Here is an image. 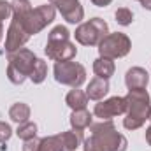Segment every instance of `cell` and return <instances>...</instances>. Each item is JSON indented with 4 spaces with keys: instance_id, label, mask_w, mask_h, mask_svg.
I'll list each match as a JSON object with an SVG mask.
<instances>
[{
    "instance_id": "cell-1",
    "label": "cell",
    "mask_w": 151,
    "mask_h": 151,
    "mask_svg": "<svg viewBox=\"0 0 151 151\" xmlns=\"http://www.w3.org/2000/svg\"><path fill=\"white\" fill-rule=\"evenodd\" d=\"M12 19L19 21V25L27 30L28 35H35L44 30L49 23H53L56 9L53 4H42L32 7L28 0H12Z\"/></svg>"
},
{
    "instance_id": "cell-2",
    "label": "cell",
    "mask_w": 151,
    "mask_h": 151,
    "mask_svg": "<svg viewBox=\"0 0 151 151\" xmlns=\"http://www.w3.org/2000/svg\"><path fill=\"white\" fill-rule=\"evenodd\" d=\"M91 135L83 141L84 151H127L128 141L118 132L111 119H102L90 125Z\"/></svg>"
},
{
    "instance_id": "cell-3",
    "label": "cell",
    "mask_w": 151,
    "mask_h": 151,
    "mask_svg": "<svg viewBox=\"0 0 151 151\" xmlns=\"http://www.w3.org/2000/svg\"><path fill=\"white\" fill-rule=\"evenodd\" d=\"M125 99H127V116L123 119V127L127 130H137L146 123V119H150V113H151L150 93L146 91V88L128 90Z\"/></svg>"
},
{
    "instance_id": "cell-4",
    "label": "cell",
    "mask_w": 151,
    "mask_h": 151,
    "mask_svg": "<svg viewBox=\"0 0 151 151\" xmlns=\"http://www.w3.org/2000/svg\"><path fill=\"white\" fill-rule=\"evenodd\" d=\"M44 51L47 58L55 62H67L74 58L77 55V47L74 42H70V32L67 30V27L58 25L49 32Z\"/></svg>"
},
{
    "instance_id": "cell-5",
    "label": "cell",
    "mask_w": 151,
    "mask_h": 151,
    "mask_svg": "<svg viewBox=\"0 0 151 151\" xmlns=\"http://www.w3.org/2000/svg\"><path fill=\"white\" fill-rule=\"evenodd\" d=\"M7 79L12 84H23L25 79H28L32 74L37 56L34 55V51L21 47L18 51L7 53Z\"/></svg>"
},
{
    "instance_id": "cell-6",
    "label": "cell",
    "mask_w": 151,
    "mask_h": 151,
    "mask_svg": "<svg viewBox=\"0 0 151 151\" xmlns=\"http://www.w3.org/2000/svg\"><path fill=\"white\" fill-rule=\"evenodd\" d=\"M107 34H109V25L102 18H91L76 28L74 37L83 46H99Z\"/></svg>"
},
{
    "instance_id": "cell-7",
    "label": "cell",
    "mask_w": 151,
    "mask_h": 151,
    "mask_svg": "<svg viewBox=\"0 0 151 151\" xmlns=\"http://www.w3.org/2000/svg\"><path fill=\"white\" fill-rule=\"evenodd\" d=\"M55 79L60 83V84H65V86H72V88H79L84 81H86V69L72 60H67V62H56L55 63Z\"/></svg>"
},
{
    "instance_id": "cell-8",
    "label": "cell",
    "mask_w": 151,
    "mask_h": 151,
    "mask_svg": "<svg viewBox=\"0 0 151 151\" xmlns=\"http://www.w3.org/2000/svg\"><path fill=\"white\" fill-rule=\"evenodd\" d=\"M132 49V42L127 34L121 32H114V34H107L106 37L100 40L99 44V53L104 58H123L130 53Z\"/></svg>"
},
{
    "instance_id": "cell-9",
    "label": "cell",
    "mask_w": 151,
    "mask_h": 151,
    "mask_svg": "<svg viewBox=\"0 0 151 151\" xmlns=\"http://www.w3.org/2000/svg\"><path fill=\"white\" fill-rule=\"evenodd\" d=\"M127 113V99L125 97H111L107 100H99L95 104L93 114L100 119H113L114 116Z\"/></svg>"
},
{
    "instance_id": "cell-10",
    "label": "cell",
    "mask_w": 151,
    "mask_h": 151,
    "mask_svg": "<svg viewBox=\"0 0 151 151\" xmlns=\"http://www.w3.org/2000/svg\"><path fill=\"white\" fill-rule=\"evenodd\" d=\"M49 4H53L55 9L60 11V14L67 23L76 25L81 23V19L84 18V9L79 0H49Z\"/></svg>"
},
{
    "instance_id": "cell-11",
    "label": "cell",
    "mask_w": 151,
    "mask_h": 151,
    "mask_svg": "<svg viewBox=\"0 0 151 151\" xmlns=\"http://www.w3.org/2000/svg\"><path fill=\"white\" fill-rule=\"evenodd\" d=\"M30 35L27 34V30L19 25V21L16 19H11V25L7 28V35H5V51L7 53H12V51H18L21 49L27 42H28Z\"/></svg>"
},
{
    "instance_id": "cell-12",
    "label": "cell",
    "mask_w": 151,
    "mask_h": 151,
    "mask_svg": "<svg viewBox=\"0 0 151 151\" xmlns=\"http://www.w3.org/2000/svg\"><path fill=\"white\" fill-rule=\"evenodd\" d=\"M150 83V74L142 67H132L125 74V84L128 90H137V88H146Z\"/></svg>"
},
{
    "instance_id": "cell-13",
    "label": "cell",
    "mask_w": 151,
    "mask_h": 151,
    "mask_svg": "<svg viewBox=\"0 0 151 151\" xmlns=\"http://www.w3.org/2000/svg\"><path fill=\"white\" fill-rule=\"evenodd\" d=\"M107 93H109V81L107 79L93 77L86 86V97L90 100H102Z\"/></svg>"
},
{
    "instance_id": "cell-14",
    "label": "cell",
    "mask_w": 151,
    "mask_h": 151,
    "mask_svg": "<svg viewBox=\"0 0 151 151\" xmlns=\"http://www.w3.org/2000/svg\"><path fill=\"white\" fill-rule=\"evenodd\" d=\"M65 104L72 109V111H79V109H86L88 106V97H86V91L74 88L67 93L65 97Z\"/></svg>"
},
{
    "instance_id": "cell-15",
    "label": "cell",
    "mask_w": 151,
    "mask_h": 151,
    "mask_svg": "<svg viewBox=\"0 0 151 151\" xmlns=\"http://www.w3.org/2000/svg\"><path fill=\"white\" fill-rule=\"evenodd\" d=\"M114 62L111 58H104V56H99L95 62H93V72L97 77H100V79H107L109 81V77L114 74Z\"/></svg>"
},
{
    "instance_id": "cell-16",
    "label": "cell",
    "mask_w": 151,
    "mask_h": 151,
    "mask_svg": "<svg viewBox=\"0 0 151 151\" xmlns=\"http://www.w3.org/2000/svg\"><path fill=\"white\" fill-rule=\"evenodd\" d=\"M91 113L90 111H86V109H79V111H72L70 114V118H69V121H70V127H72V130H84V128H88L90 125H91Z\"/></svg>"
},
{
    "instance_id": "cell-17",
    "label": "cell",
    "mask_w": 151,
    "mask_h": 151,
    "mask_svg": "<svg viewBox=\"0 0 151 151\" xmlns=\"http://www.w3.org/2000/svg\"><path fill=\"white\" fill-rule=\"evenodd\" d=\"M58 135H60V139H62V144H63L65 151H76L77 146L84 141L81 130H67V132H62V134H58Z\"/></svg>"
},
{
    "instance_id": "cell-18",
    "label": "cell",
    "mask_w": 151,
    "mask_h": 151,
    "mask_svg": "<svg viewBox=\"0 0 151 151\" xmlns=\"http://www.w3.org/2000/svg\"><path fill=\"white\" fill-rule=\"evenodd\" d=\"M9 118H11L14 123H18V125L28 121V118H30V107H28V104H25V102H16V104H12L11 109H9Z\"/></svg>"
},
{
    "instance_id": "cell-19",
    "label": "cell",
    "mask_w": 151,
    "mask_h": 151,
    "mask_svg": "<svg viewBox=\"0 0 151 151\" xmlns=\"http://www.w3.org/2000/svg\"><path fill=\"white\" fill-rule=\"evenodd\" d=\"M16 135L21 139V141H32V139H35V135H37V125L34 123V121H25V123H19L18 125V130H16Z\"/></svg>"
},
{
    "instance_id": "cell-20",
    "label": "cell",
    "mask_w": 151,
    "mask_h": 151,
    "mask_svg": "<svg viewBox=\"0 0 151 151\" xmlns=\"http://www.w3.org/2000/svg\"><path fill=\"white\" fill-rule=\"evenodd\" d=\"M40 151H65L60 135H49V137H42L40 139Z\"/></svg>"
},
{
    "instance_id": "cell-21",
    "label": "cell",
    "mask_w": 151,
    "mask_h": 151,
    "mask_svg": "<svg viewBox=\"0 0 151 151\" xmlns=\"http://www.w3.org/2000/svg\"><path fill=\"white\" fill-rule=\"evenodd\" d=\"M46 76H47V65H46L44 60L37 58V62H35V65H34V69H32V74H30L28 79H30L34 84H40V83L46 79Z\"/></svg>"
},
{
    "instance_id": "cell-22",
    "label": "cell",
    "mask_w": 151,
    "mask_h": 151,
    "mask_svg": "<svg viewBox=\"0 0 151 151\" xmlns=\"http://www.w3.org/2000/svg\"><path fill=\"white\" fill-rule=\"evenodd\" d=\"M114 18H116V23H118V25L128 27V25H132V21H134V12H132L128 7H119V9L114 12Z\"/></svg>"
},
{
    "instance_id": "cell-23",
    "label": "cell",
    "mask_w": 151,
    "mask_h": 151,
    "mask_svg": "<svg viewBox=\"0 0 151 151\" xmlns=\"http://www.w3.org/2000/svg\"><path fill=\"white\" fill-rule=\"evenodd\" d=\"M11 135H12V128H11V125L5 123V121H0V144L7 142V141L11 139Z\"/></svg>"
},
{
    "instance_id": "cell-24",
    "label": "cell",
    "mask_w": 151,
    "mask_h": 151,
    "mask_svg": "<svg viewBox=\"0 0 151 151\" xmlns=\"http://www.w3.org/2000/svg\"><path fill=\"white\" fill-rule=\"evenodd\" d=\"M12 14V7L7 0H0V21L7 19L9 16Z\"/></svg>"
},
{
    "instance_id": "cell-25",
    "label": "cell",
    "mask_w": 151,
    "mask_h": 151,
    "mask_svg": "<svg viewBox=\"0 0 151 151\" xmlns=\"http://www.w3.org/2000/svg\"><path fill=\"white\" fill-rule=\"evenodd\" d=\"M23 151H40V139H32V141H27L25 146H23Z\"/></svg>"
},
{
    "instance_id": "cell-26",
    "label": "cell",
    "mask_w": 151,
    "mask_h": 151,
    "mask_svg": "<svg viewBox=\"0 0 151 151\" xmlns=\"http://www.w3.org/2000/svg\"><path fill=\"white\" fill-rule=\"evenodd\" d=\"M93 5H97V7H107L113 0H90Z\"/></svg>"
},
{
    "instance_id": "cell-27",
    "label": "cell",
    "mask_w": 151,
    "mask_h": 151,
    "mask_svg": "<svg viewBox=\"0 0 151 151\" xmlns=\"http://www.w3.org/2000/svg\"><path fill=\"white\" fill-rule=\"evenodd\" d=\"M139 2H141V5H142L144 9L151 11V0H139Z\"/></svg>"
},
{
    "instance_id": "cell-28",
    "label": "cell",
    "mask_w": 151,
    "mask_h": 151,
    "mask_svg": "<svg viewBox=\"0 0 151 151\" xmlns=\"http://www.w3.org/2000/svg\"><path fill=\"white\" fill-rule=\"evenodd\" d=\"M146 142L151 146V125L148 127V130H146Z\"/></svg>"
},
{
    "instance_id": "cell-29",
    "label": "cell",
    "mask_w": 151,
    "mask_h": 151,
    "mask_svg": "<svg viewBox=\"0 0 151 151\" xmlns=\"http://www.w3.org/2000/svg\"><path fill=\"white\" fill-rule=\"evenodd\" d=\"M2 35H4V25H2V21H0V40H2Z\"/></svg>"
},
{
    "instance_id": "cell-30",
    "label": "cell",
    "mask_w": 151,
    "mask_h": 151,
    "mask_svg": "<svg viewBox=\"0 0 151 151\" xmlns=\"http://www.w3.org/2000/svg\"><path fill=\"white\" fill-rule=\"evenodd\" d=\"M150 119H151V113H150Z\"/></svg>"
}]
</instances>
